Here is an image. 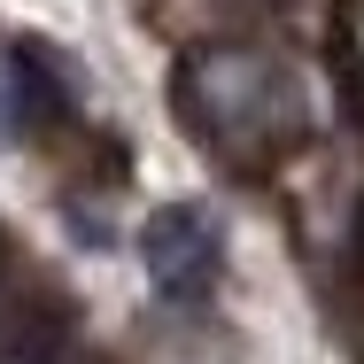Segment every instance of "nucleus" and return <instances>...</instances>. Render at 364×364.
I'll return each mask as SVG.
<instances>
[{
	"instance_id": "f257e3e1",
	"label": "nucleus",
	"mask_w": 364,
	"mask_h": 364,
	"mask_svg": "<svg viewBox=\"0 0 364 364\" xmlns=\"http://www.w3.org/2000/svg\"><path fill=\"white\" fill-rule=\"evenodd\" d=\"M178 117L194 124L202 147H218L225 163L264 171L287 147H302V132H310V93H302V77L279 55L225 39V47H194L178 63Z\"/></svg>"
},
{
	"instance_id": "f03ea898",
	"label": "nucleus",
	"mask_w": 364,
	"mask_h": 364,
	"mask_svg": "<svg viewBox=\"0 0 364 364\" xmlns=\"http://www.w3.org/2000/svg\"><path fill=\"white\" fill-rule=\"evenodd\" d=\"M140 264H147V279H155V294H171V302H202V294L218 287V264H225L210 210H194V202H163V210L140 225Z\"/></svg>"
}]
</instances>
